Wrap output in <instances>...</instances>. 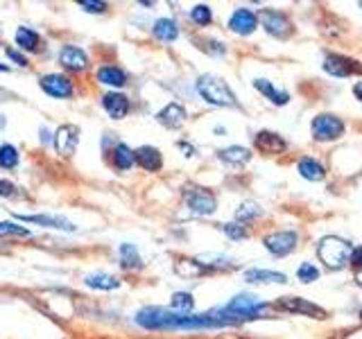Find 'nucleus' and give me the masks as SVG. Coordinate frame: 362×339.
<instances>
[{"label":"nucleus","instance_id":"nucleus-2","mask_svg":"<svg viewBox=\"0 0 362 339\" xmlns=\"http://www.w3.org/2000/svg\"><path fill=\"white\" fill-rule=\"evenodd\" d=\"M351 251H354V246L344 237L326 235L320 240V246H317V258L322 260L326 269L339 271L351 263Z\"/></svg>","mask_w":362,"mask_h":339},{"label":"nucleus","instance_id":"nucleus-20","mask_svg":"<svg viewBox=\"0 0 362 339\" xmlns=\"http://www.w3.org/2000/svg\"><path fill=\"white\" fill-rule=\"evenodd\" d=\"M102 107L107 109V113L111 118L120 120L129 113V100L122 93H107L105 97H102Z\"/></svg>","mask_w":362,"mask_h":339},{"label":"nucleus","instance_id":"nucleus-38","mask_svg":"<svg viewBox=\"0 0 362 339\" xmlns=\"http://www.w3.org/2000/svg\"><path fill=\"white\" fill-rule=\"evenodd\" d=\"M222 231L229 235L231 240H245V237H247V231L238 222H226V224H222Z\"/></svg>","mask_w":362,"mask_h":339},{"label":"nucleus","instance_id":"nucleus-5","mask_svg":"<svg viewBox=\"0 0 362 339\" xmlns=\"http://www.w3.org/2000/svg\"><path fill=\"white\" fill-rule=\"evenodd\" d=\"M310 133L317 143H331L344 136V122L333 113H320L317 118H313Z\"/></svg>","mask_w":362,"mask_h":339},{"label":"nucleus","instance_id":"nucleus-4","mask_svg":"<svg viewBox=\"0 0 362 339\" xmlns=\"http://www.w3.org/2000/svg\"><path fill=\"white\" fill-rule=\"evenodd\" d=\"M224 308L229 310L238 321L245 323V321H252V319H260V316H265L267 303L258 301V297H254V294H238V297H233V301L226 303Z\"/></svg>","mask_w":362,"mask_h":339},{"label":"nucleus","instance_id":"nucleus-9","mask_svg":"<svg viewBox=\"0 0 362 339\" xmlns=\"http://www.w3.org/2000/svg\"><path fill=\"white\" fill-rule=\"evenodd\" d=\"M297 242H299L297 231H276V233H269L263 240L267 251L272 256H276V258H283V256L292 254L294 249H297Z\"/></svg>","mask_w":362,"mask_h":339},{"label":"nucleus","instance_id":"nucleus-41","mask_svg":"<svg viewBox=\"0 0 362 339\" xmlns=\"http://www.w3.org/2000/svg\"><path fill=\"white\" fill-rule=\"evenodd\" d=\"M351 265L362 269V246H354V251H351Z\"/></svg>","mask_w":362,"mask_h":339},{"label":"nucleus","instance_id":"nucleus-22","mask_svg":"<svg viewBox=\"0 0 362 339\" xmlns=\"http://www.w3.org/2000/svg\"><path fill=\"white\" fill-rule=\"evenodd\" d=\"M245 280L247 282H260V285H265V282H279V285H286L288 276L281 274V271H269V269H247Z\"/></svg>","mask_w":362,"mask_h":339},{"label":"nucleus","instance_id":"nucleus-42","mask_svg":"<svg viewBox=\"0 0 362 339\" xmlns=\"http://www.w3.org/2000/svg\"><path fill=\"white\" fill-rule=\"evenodd\" d=\"M7 56H9V59H11V61H16L18 66H28V61H25V56H23L21 52H16V50H11V48H9V50H7Z\"/></svg>","mask_w":362,"mask_h":339},{"label":"nucleus","instance_id":"nucleus-11","mask_svg":"<svg viewBox=\"0 0 362 339\" xmlns=\"http://www.w3.org/2000/svg\"><path fill=\"white\" fill-rule=\"evenodd\" d=\"M79 143V127L75 124H62L59 129L54 131V150L62 156H73Z\"/></svg>","mask_w":362,"mask_h":339},{"label":"nucleus","instance_id":"nucleus-44","mask_svg":"<svg viewBox=\"0 0 362 339\" xmlns=\"http://www.w3.org/2000/svg\"><path fill=\"white\" fill-rule=\"evenodd\" d=\"M354 95H356V100L362 102V82H358V84L354 86Z\"/></svg>","mask_w":362,"mask_h":339},{"label":"nucleus","instance_id":"nucleus-18","mask_svg":"<svg viewBox=\"0 0 362 339\" xmlns=\"http://www.w3.org/2000/svg\"><path fill=\"white\" fill-rule=\"evenodd\" d=\"M134 154H136V163H139L143 170H147V172H156V170H161V165H163V156L156 147L143 145Z\"/></svg>","mask_w":362,"mask_h":339},{"label":"nucleus","instance_id":"nucleus-23","mask_svg":"<svg viewBox=\"0 0 362 339\" xmlns=\"http://www.w3.org/2000/svg\"><path fill=\"white\" fill-rule=\"evenodd\" d=\"M297 170H299V174L305 179V181H324L326 179V170H324V165L320 163V161H315V158H301L299 161V165H297Z\"/></svg>","mask_w":362,"mask_h":339},{"label":"nucleus","instance_id":"nucleus-36","mask_svg":"<svg viewBox=\"0 0 362 339\" xmlns=\"http://www.w3.org/2000/svg\"><path fill=\"white\" fill-rule=\"evenodd\" d=\"M297 278H299L301 282H315L317 278H320V269H317L313 263H303V265H299V269H297Z\"/></svg>","mask_w":362,"mask_h":339},{"label":"nucleus","instance_id":"nucleus-37","mask_svg":"<svg viewBox=\"0 0 362 339\" xmlns=\"http://www.w3.org/2000/svg\"><path fill=\"white\" fill-rule=\"evenodd\" d=\"M11 235V237H23V235H30V231L25 226H18V224H11V222H0V237Z\"/></svg>","mask_w":362,"mask_h":339},{"label":"nucleus","instance_id":"nucleus-31","mask_svg":"<svg viewBox=\"0 0 362 339\" xmlns=\"http://www.w3.org/2000/svg\"><path fill=\"white\" fill-rule=\"evenodd\" d=\"M120 263L124 269H139L143 265V260L139 256V251H136L134 244H120Z\"/></svg>","mask_w":362,"mask_h":339},{"label":"nucleus","instance_id":"nucleus-21","mask_svg":"<svg viewBox=\"0 0 362 339\" xmlns=\"http://www.w3.org/2000/svg\"><path fill=\"white\" fill-rule=\"evenodd\" d=\"M59 61L66 68H71V71H84L88 64V56L84 50L75 48V45H66V48H62V52H59Z\"/></svg>","mask_w":362,"mask_h":339},{"label":"nucleus","instance_id":"nucleus-43","mask_svg":"<svg viewBox=\"0 0 362 339\" xmlns=\"http://www.w3.org/2000/svg\"><path fill=\"white\" fill-rule=\"evenodd\" d=\"M177 145H179V150L184 152V156H192V154H195V147H192L190 143H186V141H179Z\"/></svg>","mask_w":362,"mask_h":339},{"label":"nucleus","instance_id":"nucleus-46","mask_svg":"<svg viewBox=\"0 0 362 339\" xmlns=\"http://www.w3.org/2000/svg\"><path fill=\"white\" fill-rule=\"evenodd\" d=\"M0 71H7V66H3V64H0Z\"/></svg>","mask_w":362,"mask_h":339},{"label":"nucleus","instance_id":"nucleus-26","mask_svg":"<svg viewBox=\"0 0 362 339\" xmlns=\"http://www.w3.org/2000/svg\"><path fill=\"white\" fill-rule=\"evenodd\" d=\"M154 37L161 41H177L179 37V28L173 18H158L154 23Z\"/></svg>","mask_w":362,"mask_h":339},{"label":"nucleus","instance_id":"nucleus-40","mask_svg":"<svg viewBox=\"0 0 362 339\" xmlns=\"http://www.w3.org/2000/svg\"><path fill=\"white\" fill-rule=\"evenodd\" d=\"M14 192H16L14 184H9V181H5V179H0V197H11Z\"/></svg>","mask_w":362,"mask_h":339},{"label":"nucleus","instance_id":"nucleus-14","mask_svg":"<svg viewBox=\"0 0 362 339\" xmlns=\"http://www.w3.org/2000/svg\"><path fill=\"white\" fill-rule=\"evenodd\" d=\"M254 145H256V150L263 152V154H281V152L288 150V143L283 141L279 133L267 131V129L258 131L254 136Z\"/></svg>","mask_w":362,"mask_h":339},{"label":"nucleus","instance_id":"nucleus-45","mask_svg":"<svg viewBox=\"0 0 362 339\" xmlns=\"http://www.w3.org/2000/svg\"><path fill=\"white\" fill-rule=\"evenodd\" d=\"M356 282L362 287V269H358V271H356Z\"/></svg>","mask_w":362,"mask_h":339},{"label":"nucleus","instance_id":"nucleus-6","mask_svg":"<svg viewBox=\"0 0 362 339\" xmlns=\"http://www.w3.org/2000/svg\"><path fill=\"white\" fill-rule=\"evenodd\" d=\"M258 23L260 25L265 28V32L267 34H272V37H276V39H288L290 34H292V23H290V18L283 14V11H279V9H260L258 11Z\"/></svg>","mask_w":362,"mask_h":339},{"label":"nucleus","instance_id":"nucleus-13","mask_svg":"<svg viewBox=\"0 0 362 339\" xmlns=\"http://www.w3.org/2000/svg\"><path fill=\"white\" fill-rule=\"evenodd\" d=\"M229 28H231V32L240 34V37H247V34H252L258 28V16L254 14L252 9L240 7V9H235L231 14Z\"/></svg>","mask_w":362,"mask_h":339},{"label":"nucleus","instance_id":"nucleus-12","mask_svg":"<svg viewBox=\"0 0 362 339\" xmlns=\"http://www.w3.org/2000/svg\"><path fill=\"white\" fill-rule=\"evenodd\" d=\"M21 222H30V224H39L45 226V229H57V231H66L73 233L77 226L73 222H68L66 218H59V215H16Z\"/></svg>","mask_w":362,"mask_h":339},{"label":"nucleus","instance_id":"nucleus-39","mask_svg":"<svg viewBox=\"0 0 362 339\" xmlns=\"http://www.w3.org/2000/svg\"><path fill=\"white\" fill-rule=\"evenodd\" d=\"M79 7H84L86 11H93V14H102L107 9V3H100V0H79Z\"/></svg>","mask_w":362,"mask_h":339},{"label":"nucleus","instance_id":"nucleus-32","mask_svg":"<svg viewBox=\"0 0 362 339\" xmlns=\"http://www.w3.org/2000/svg\"><path fill=\"white\" fill-rule=\"evenodd\" d=\"M192 308H195V299H192V294L188 292H177L173 297V308L175 312H181V314H190Z\"/></svg>","mask_w":362,"mask_h":339},{"label":"nucleus","instance_id":"nucleus-7","mask_svg":"<svg viewBox=\"0 0 362 339\" xmlns=\"http://www.w3.org/2000/svg\"><path fill=\"white\" fill-rule=\"evenodd\" d=\"M184 199L188 203V208L197 215H213L215 208H218V199L206 188H195V186L184 188Z\"/></svg>","mask_w":362,"mask_h":339},{"label":"nucleus","instance_id":"nucleus-27","mask_svg":"<svg viewBox=\"0 0 362 339\" xmlns=\"http://www.w3.org/2000/svg\"><path fill=\"white\" fill-rule=\"evenodd\" d=\"M86 285L93 290H116L120 285V280L111 274H102V271H98V274L86 276Z\"/></svg>","mask_w":362,"mask_h":339},{"label":"nucleus","instance_id":"nucleus-15","mask_svg":"<svg viewBox=\"0 0 362 339\" xmlns=\"http://www.w3.org/2000/svg\"><path fill=\"white\" fill-rule=\"evenodd\" d=\"M41 88L50 97H71L73 95L71 79L64 77V75H45V77H41Z\"/></svg>","mask_w":362,"mask_h":339},{"label":"nucleus","instance_id":"nucleus-28","mask_svg":"<svg viewBox=\"0 0 362 339\" xmlns=\"http://www.w3.org/2000/svg\"><path fill=\"white\" fill-rule=\"evenodd\" d=\"M16 43L21 45L23 50H30V52H34L39 48V43H41V37L34 30H30V28H18L16 30Z\"/></svg>","mask_w":362,"mask_h":339},{"label":"nucleus","instance_id":"nucleus-1","mask_svg":"<svg viewBox=\"0 0 362 339\" xmlns=\"http://www.w3.org/2000/svg\"><path fill=\"white\" fill-rule=\"evenodd\" d=\"M136 323L147 328V331H202V328L238 326L240 321L226 308H215L202 314H181L165 308H145L136 314Z\"/></svg>","mask_w":362,"mask_h":339},{"label":"nucleus","instance_id":"nucleus-3","mask_svg":"<svg viewBox=\"0 0 362 339\" xmlns=\"http://www.w3.org/2000/svg\"><path fill=\"white\" fill-rule=\"evenodd\" d=\"M197 93L215 107H238L235 93L229 88V84L224 79L215 77V75H202L197 77Z\"/></svg>","mask_w":362,"mask_h":339},{"label":"nucleus","instance_id":"nucleus-49","mask_svg":"<svg viewBox=\"0 0 362 339\" xmlns=\"http://www.w3.org/2000/svg\"><path fill=\"white\" fill-rule=\"evenodd\" d=\"M360 7H362V3H360Z\"/></svg>","mask_w":362,"mask_h":339},{"label":"nucleus","instance_id":"nucleus-16","mask_svg":"<svg viewBox=\"0 0 362 339\" xmlns=\"http://www.w3.org/2000/svg\"><path fill=\"white\" fill-rule=\"evenodd\" d=\"M186 109L181 107V105H177V102H170L168 107H163L161 111L156 113V120L163 124V127H168V129H179L181 124L186 122Z\"/></svg>","mask_w":362,"mask_h":339},{"label":"nucleus","instance_id":"nucleus-33","mask_svg":"<svg viewBox=\"0 0 362 339\" xmlns=\"http://www.w3.org/2000/svg\"><path fill=\"white\" fill-rule=\"evenodd\" d=\"M18 163V150L14 145H3L0 147V167L11 170Z\"/></svg>","mask_w":362,"mask_h":339},{"label":"nucleus","instance_id":"nucleus-47","mask_svg":"<svg viewBox=\"0 0 362 339\" xmlns=\"http://www.w3.org/2000/svg\"><path fill=\"white\" fill-rule=\"evenodd\" d=\"M3 95H5V90H3V88H0V97H3Z\"/></svg>","mask_w":362,"mask_h":339},{"label":"nucleus","instance_id":"nucleus-34","mask_svg":"<svg viewBox=\"0 0 362 339\" xmlns=\"http://www.w3.org/2000/svg\"><path fill=\"white\" fill-rule=\"evenodd\" d=\"M190 18L197 23V25H209V23L213 20V11H211V7L209 5H195L190 9Z\"/></svg>","mask_w":362,"mask_h":339},{"label":"nucleus","instance_id":"nucleus-10","mask_svg":"<svg viewBox=\"0 0 362 339\" xmlns=\"http://www.w3.org/2000/svg\"><path fill=\"white\" fill-rule=\"evenodd\" d=\"M324 71L333 77H351V75H362V64L344 54H326Z\"/></svg>","mask_w":362,"mask_h":339},{"label":"nucleus","instance_id":"nucleus-48","mask_svg":"<svg viewBox=\"0 0 362 339\" xmlns=\"http://www.w3.org/2000/svg\"><path fill=\"white\" fill-rule=\"evenodd\" d=\"M360 319H362V310H360Z\"/></svg>","mask_w":362,"mask_h":339},{"label":"nucleus","instance_id":"nucleus-8","mask_svg":"<svg viewBox=\"0 0 362 339\" xmlns=\"http://www.w3.org/2000/svg\"><path fill=\"white\" fill-rule=\"evenodd\" d=\"M274 308L281 312H290V314H305V316H315V319H326L324 308H320V305H315L301 297H283L274 303Z\"/></svg>","mask_w":362,"mask_h":339},{"label":"nucleus","instance_id":"nucleus-35","mask_svg":"<svg viewBox=\"0 0 362 339\" xmlns=\"http://www.w3.org/2000/svg\"><path fill=\"white\" fill-rule=\"evenodd\" d=\"M197 43H199V50H204L206 54H213V56H224L226 54L224 43L215 41V39H197Z\"/></svg>","mask_w":362,"mask_h":339},{"label":"nucleus","instance_id":"nucleus-19","mask_svg":"<svg viewBox=\"0 0 362 339\" xmlns=\"http://www.w3.org/2000/svg\"><path fill=\"white\" fill-rule=\"evenodd\" d=\"M175 271L184 278H199L204 274H213V271L202 263L199 258H181L175 263Z\"/></svg>","mask_w":362,"mask_h":339},{"label":"nucleus","instance_id":"nucleus-25","mask_svg":"<svg viewBox=\"0 0 362 339\" xmlns=\"http://www.w3.org/2000/svg\"><path fill=\"white\" fill-rule=\"evenodd\" d=\"M98 79H100L102 84H107V86H124V84H127V75H124V71H120L118 66L100 68Z\"/></svg>","mask_w":362,"mask_h":339},{"label":"nucleus","instance_id":"nucleus-17","mask_svg":"<svg viewBox=\"0 0 362 339\" xmlns=\"http://www.w3.org/2000/svg\"><path fill=\"white\" fill-rule=\"evenodd\" d=\"M254 88L258 90V93H263L272 102V105H276V107H286L288 102H290V93H288V90L276 88L274 84L269 82V79H263V77L254 79Z\"/></svg>","mask_w":362,"mask_h":339},{"label":"nucleus","instance_id":"nucleus-24","mask_svg":"<svg viewBox=\"0 0 362 339\" xmlns=\"http://www.w3.org/2000/svg\"><path fill=\"white\" fill-rule=\"evenodd\" d=\"M220 158L224 163H229V165H245V163L252 161V152H249L247 147L231 145V147H224V150H220Z\"/></svg>","mask_w":362,"mask_h":339},{"label":"nucleus","instance_id":"nucleus-30","mask_svg":"<svg viewBox=\"0 0 362 339\" xmlns=\"http://www.w3.org/2000/svg\"><path fill=\"white\" fill-rule=\"evenodd\" d=\"M260 215H263V208H260L256 201H243L235 210V220L245 224V222H254Z\"/></svg>","mask_w":362,"mask_h":339},{"label":"nucleus","instance_id":"nucleus-29","mask_svg":"<svg viewBox=\"0 0 362 339\" xmlns=\"http://www.w3.org/2000/svg\"><path fill=\"white\" fill-rule=\"evenodd\" d=\"M136 163V154L129 150L127 145H116V150H113V165L118 170H129L132 165Z\"/></svg>","mask_w":362,"mask_h":339}]
</instances>
